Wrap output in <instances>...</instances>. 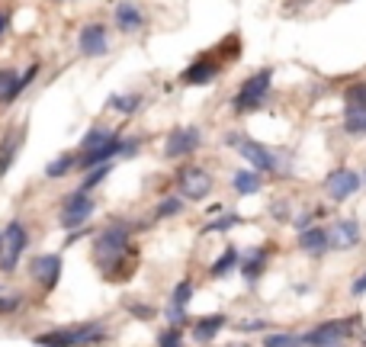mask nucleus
<instances>
[{
    "mask_svg": "<svg viewBox=\"0 0 366 347\" xmlns=\"http://www.w3.org/2000/svg\"><path fill=\"white\" fill-rule=\"evenodd\" d=\"M132 225L129 222H110L93 235V261H97L103 280L110 283H122V280H132V271H135V248H132Z\"/></svg>",
    "mask_w": 366,
    "mask_h": 347,
    "instance_id": "1",
    "label": "nucleus"
},
{
    "mask_svg": "<svg viewBox=\"0 0 366 347\" xmlns=\"http://www.w3.org/2000/svg\"><path fill=\"white\" fill-rule=\"evenodd\" d=\"M225 145H231L238 154H241L244 161H248V167H254V171L261 174H270V177H292L290 174V164H286V158L277 152V148H267L263 142L251 139V135L244 132H228L225 135Z\"/></svg>",
    "mask_w": 366,
    "mask_h": 347,
    "instance_id": "2",
    "label": "nucleus"
},
{
    "mask_svg": "<svg viewBox=\"0 0 366 347\" xmlns=\"http://www.w3.org/2000/svg\"><path fill=\"white\" fill-rule=\"evenodd\" d=\"M106 338L103 322H87V325H68V328H52L33 338L35 347H90Z\"/></svg>",
    "mask_w": 366,
    "mask_h": 347,
    "instance_id": "3",
    "label": "nucleus"
},
{
    "mask_svg": "<svg viewBox=\"0 0 366 347\" xmlns=\"http://www.w3.org/2000/svg\"><path fill=\"white\" fill-rule=\"evenodd\" d=\"M273 74H277L273 68H261V71H254L251 77H244L241 87H238L235 97H231V110H235L238 116H248V113L263 110V106H267V100H270Z\"/></svg>",
    "mask_w": 366,
    "mask_h": 347,
    "instance_id": "4",
    "label": "nucleus"
},
{
    "mask_svg": "<svg viewBox=\"0 0 366 347\" xmlns=\"http://www.w3.org/2000/svg\"><path fill=\"white\" fill-rule=\"evenodd\" d=\"M353 325H357V315L318 322V325H311L309 331L302 334V344L305 347H344L347 341L353 338Z\"/></svg>",
    "mask_w": 366,
    "mask_h": 347,
    "instance_id": "5",
    "label": "nucleus"
},
{
    "mask_svg": "<svg viewBox=\"0 0 366 347\" xmlns=\"http://www.w3.org/2000/svg\"><path fill=\"white\" fill-rule=\"evenodd\" d=\"M321 190H325L328 203L341 206V203L353 200V196L363 190V171H353L350 164H341L334 171L325 174V181H321Z\"/></svg>",
    "mask_w": 366,
    "mask_h": 347,
    "instance_id": "6",
    "label": "nucleus"
},
{
    "mask_svg": "<svg viewBox=\"0 0 366 347\" xmlns=\"http://www.w3.org/2000/svg\"><path fill=\"white\" fill-rule=\"evenodd\" d=\"M173 183H177V193L187 203L209 200V193L215 190V177L200 164H183L177 174H173Z\"/></svg>",
    "mask_w": 366,
    "mask_h": 347,
    "instance_id": "7",
    "label": "nucleus"
},
{
    "mask_svg": "<svg viewBox=\"0 0 366 347\" xmlns=\"http://www.w3.org/2000/svg\"><path fill=\"white\" fill-rule=\"evenodd\" d=\"M93 212H97V200H93L90 193H84V190H74V193H68L62 200V209H58V225H62L64 232L84 229Z\"/></svg>",
    "mask_w": 366,
    "mask_h": 347,
    "instance_id": "8",
    "label": "nucleus"
},
{
    "mask_svg": "<svg viewBox=\"0 0 366 347\" xmlns=\"http://www.w3.org/2000/svg\"><path fill=\"white\" fill-rule=\"evenodd\" d=\"M200 148H202V129L200 125H177V129L167 132L161 154H164L167 161H183V158H193Z\"/></svg>",
    "mask_w": 366,
    "mask_h": 347,
    "instance_id": "9",
    "label": "nucleus"
},
{
    "mask_svg": "<svg viewBox=\"0 0 366 347\" xmlns=\"http://www.w3.org/2000/svg\"><path fill=\"white\" fill-rule=\"evenodd\" d=\"M26 248H29L26 222H20V219L7 222V229H4V257H0V271L13 273L16 264L23 261V251H26Z\"/></svg>",
    "mask_w": 366,
    "mask_h": 347,
    "instance_id": "10",
    "label": "nucleus"
},
{
    "mask_svg": "<svg viewBox=\"0 0 366 347\" xmlns=\"http://www.w3.org/2000/svg\"><path fill=\"white\" fill-rule=\"evenodd\" d=\"M222 68H225V62L219 55H200L196 62H190L187 68L180 71V84H187V87H209V84L219 81Z\"/></svg>",
    "mask_w": 366,
    "mask_h": 347,
    "instance_id": "11",
    "label": "nucleus"
},
{
    "mask_svg": "<svg viewBox=\"0 0 366 347\" xmlns=\"http://www.w3.org/2000/svg\"><path fill=\"white\" fill-rule=\"evenodd\" d=\"M296 248L311 261L331 254V229L328 225H309L305 232H296Z\"/></svg>",
    "mask_w": 366,
    "mask_h": 347,
    "instance_id": "12",
    "label": "nucleus"
},
{
    "mask_svg": "<svg viewBox=\"0 0 366 347\" xmlns=\"http://www.w3.org/2000/svg\"><path fill=\"white\" fill-rule=\"evenodd\" d=\"M270 257H273V244H257V248H248L241 251V264H238V273L248 286L261 283V277L267 273V264Z\"/></svg>",
    "mask_w": 366,
    "mask_h": 347,
    "instance_id": "13",
    "label": "nucleus"
},
{
    "mask_svg": "<svg viewBox=\"0 0 366 347\" xmlns=\"http://www.w3.org/2000/svg\"><path fill=\"white\" fill-rule=\"evenodd\" d=\"M29 277L45 292H52L58 286V280H62V254H55V251L52 254H35L29 261Z\"/></svg>",
    "mask_w": 366,
    "mask_h": 347,
    "instance_id": "14",
    "label": "nucleus"
},
{
    "mask_svg": "<svg viewBox=\"0 0 366 347\" xmlns=\"http://www.w3.org/2000/svg\"><path fill=\"white\" fill-rule=\"evenodd\" d=\"M77 52L84 58H103L110 55V39H106V26L103 23H87L77 33Z\"/></svg>",
    "mask_w": 366,
    "mask_h": 347,
    "instance_id": "15",
    "label": "nucleus"
},
{
    "mask_svg": "<svg viewBox=\"0 0 366 347\" xmlns=\"http://www.w3.org/2000/svg\"><path fill=\"white\" fill-rule=\"evenodd\" d=\"M328 229H331V251H353L363 241V229L357 219H334Z\"/></svg>",
    "mask_w": 366,
    "mask_h": 347,
    "instance_id": "16",
    "label": "nucleus"
},
{
    "mask_svg": "<svg viewBox=\"0 0 366 347\" xmlns=\"http://www.w3.org/2000/svg\"><path fill=\"white\" fill-rule=\"evenodd\" d=\"M23 142H26V123L23 125H10L4 139H0V177H7L10 167H13L16 154H20Z\"/></svg>",
    "mask_w": 366,
    "mask_h": 347,
    "instance_id": "17",
    "label": "nucleus"
},
{
    "mask_svg": "<svg viewBox=\"0 0 366 347\" xmlns=\"http://www.w3.org/2000/svg\"><path fill=\"white\" fill-rule=\"evenodd\" d=\"M113 20H116L119 33H125V35H135V33L145 29V13H142V7L139 4H132V0H119Z\"/></svg>",
    "mask_w": 366,
    "mask_h": 347,
    "instance_id": "18",
    "label": "nucleus"
},
{
    "mask_svg": "<svg viewBox=\"0 0 366 347\" xmlns=\"http://www.w3.org/2000/svg\"><path fill=\"white\" fill-rule=\"evenodd\" d=\"M222 328H228V315L222 312H212V315H202V319L193 322V341L196 344H209V341H215L222 334Z\"/></svg>",
    "mask_w": 366,
    "mask_h": 347,
    "instance_id": "19",
    "label": "nucleus"
},
{
    "mask_svg": "<svg viewBox=\"0 0 366 347\" xmlns=\"http://www.w3.org/2000/svg\"><path fill=\"white\" fill-rule=\"evenodd\" d=\"M231 190L238 196H257L263 190V174L254 171V167H238L231 174Z\"/></svg>",
    "mask_w": 366,
    "mask_h": 347,
    "instance_id": "20",
    "label": "nucleus"
},
{
    "mask_svg": "<svg viewBox=\"0 0 366 347\" xmlns=\"http://www.w3.org/2000/svg\"><path fill=\"white\" fill-rule=\"evenodd\" d=\"M238 264H241V248L228 244V248H222V254L212 261L209 277H212V280H225V277H231V273L238 271Z\"/></svg>",
    "mask_w": 366,
    "mask_h": 347,
    "instance_id": "21",
    "label": "nucleus"
},
{
    "mask_svg": "<svg viewBox=\"0 0 366 347\" xmlns=\"http://www.w3.org/2000/svg\"><path fill=\"white\" fill-rule=\"evenodd\" d=\"M341 100H344V119L366 116V84H350V87H344Z\"/></svg>",
    "mask_w": 366,
    "mask_h": 347,
    "instance_id": "22",
    "label": "nucleus"
},
{
    "mask_svg": "<svg viewBox=\"0 0 366 347\" xmlns=\"http://www.w3.org/2000/svg\"><path fill=\"white\" fill-rule=\"evenodd\" d=\"M20 100V71L0 68V106H10Z\"/></svg>",
    "mask_w": 366,
    "mask_h": 347,
    "instance_id": "23",
    "label": "nucleus"
},
{
    "mask_svg": "<svg viewBox=\"0 0 366 347\" xmlns=\"http://www.w3.org/2000/svg\"><path fill=\"white\" fill-rule=\"evenodd\" d=\"M77 171V154H58L55 161H49V164H45V177H49V181H64V177H68V174H74Z\"/></svg>",
    "mask_w": 366,
    "mask_h": 347,
    "instance_id": "24",
    "label": "nucleus"
},
{
    "mask_svg": "<svg viewBox=\"0 0 366 347\" xmlns=\"http://www.w3.org/2000/svg\"><path fill=\"white\" fill-rule=\"evenodd\" d=\"M113 129H106V125H90L87 132H84V139H81V145H77V154H84V152H93V148H100L103 142H110L113 139Z\"/></svg>",
    "mask_w": 366,
    "mask_h": 347,
    "instance_id": "25",
    "label": "nucleus"
},
{
    "mask_svg": "<svg viewBox=\"0 0 366 347\" xmlns=\"http://www.w3.org/2000/svg\"><path fill=\"white\" fill-rule=\"evenodd\" d=\"M142 103H145L142 93H113L110 97V110L122 113V116H135L142 110Z\"/></svg>",
    "mask_w": 366,
    "mask_h": 347,
    "instance_id": "26",
    "label": "nucleus"
},
{
    "mask_svg": "<svg viewBox=\"0 0 366 347\" xmlns=\"http://www.w3.org/2000/svg\"><path fill=\"white\" fill-rule=\"evenodd\" d=\"M235 225H244L241 215L238 212H222V215H215L212 222L202 225V235H225V232H231Z\"/></svg>",
    "mask_w": 366,
    "mask_h": 347,
    "instance_id": "27",
    "label": "nucleus"
},
{
    "mask_svg": "<svg viewBox=\"0 0 366 347\" xmlns=\"http://www.w3.org/2000/svg\"><path fill=\"white\" fill-rule=\"evenodd\" d=\"M187 209V200L180 193H167L158 200V206H154V219H173V215H180Z\"/></svg>",
    "mask_w": 366,
    "mask_h": 347,
    "instance_id": "28",
    "label": "nucleus"
},
{
    "mask_svg": "<svg viewBox=\"0 0 366 347\" xmlns=\"http://www.w3.org/2000/svg\"><path fill=\"white\" fill-rule=\"evenodd\" d=\"M263 347H305V344H302V334L270 331V334H263Z\"/></svg>",
    "mask_w": 366,
    "mask_h": 347,
    "instance_id": "29",
    "label": "nucleus"
},
{
    "mask_svg": "<svg viewBox=\"0 0 366 347\" xmlns=\"http://www.w3.org/2000/svg\"><path fill=\"white\" fill-rule=\"evenodd\" d=\"M110 174H113V164H100V167H93V171H87V177L81 181V190H84V193L97 190L100 183L110 181Z\"/></svg>",
    "mask_w": 366,
    "mask_h": 347,
    "instance_id": "30",
    "label": "nucleus"
},
{
    "mask_svg": "<svg viewBox=\"0 0 366 347\" xmlns=\"http://www.w3.org/2000/svg\"><path fill=\"white\" fill-rule=\"evenodd\" d=\"M270 219L280 225H292V200H286V196H280V200L270 203Z\"/></svg>",
    "mask_w": 366,
    "mask_h": 347,
    "instance_id": "31",
    "label": "nucleus"
},
{
    "mask_svg": "<svg viewBox=\"0 0 366 347\" xmlns=\"http://www.w3.org/2000/svg\"><path fill=\"white\" fill-rule=\"evenodd\" d=\"M193 292H196L193 280L183 277V280H180V283L171 290V302H173V306H183V309H187V306H190V299H193Z\"/></svg>",
    "mask_w": 366,
    "mask_h": 347,
    "instance_id": "32",
    "label": "nucleus"
},
{
    "mask_svg": "<svg viewBox=\"0 0 366 347\" xmlns=\"http://www.w3.org/2000/svg\"><path fill=\"white\" fill-rule=\"evenodd\" d=\"M158 347H187V344H183V328L167 325L164 331L158 334Z\"/></svg>",
    "mask_w": 366,
    "mask_h": 347,
    "instance_id": "33",
    "label": "nucleus"
},
{
    "mask_svg": "<svg viewBox=\"0 0 366 347\" xmlns=\"http://www.w3.org/2000/svg\"><path fill=\"white\" fill-rule=\"evenodd\" d=\"M164 315H167V325H173V328H183V325H190V315H187V309L183 306H167L164 309Z\"/></svg>",
    "mask_w": 366,
    "mask_h": 347,
    "instance_id": "34",
    "label": "nucleus"
},
{
    "mask_svg": "<svg viewBox=\"0 0 366 347\" xmlns=\"http://www.w3.org/2000/svg\"><path fill=\"white\" fill-rule=\"evenodd\" d=\"M341 129H344V135H366V116L344 119V123H341Z\"/></svg>",
    "mask_w": 366,
    "mask_h": 347,
    "instance_id": "35",
    "label": "nucleus"
},
{
    "mask_svg": "<svg viewBox=\"0 0 366 347\" xmlns=\"http://www.w3.org/2000/svg\"><path fill=\"white\" fill-rule=\"evenodd\" d=\"M263 328H270V322H263V319H244V322H238V331H241V334H254V331H263Z\"/></svg>",
    "mask_w": 366,
    "mask_h": 347,
    "instance_id": "36",
    "label": "nucleus"
},
{
    "mask_svg": "<svg viewBox=\"0 0 366 347\" xmlns=\"http://www.w3.org/2000/svg\"><path fill=\"white\" fill-rule=\"evenodd\" d=\"M125 309H129L135 319H142V322H151L154 319V309L151 306H142V302H125Z\"/></svg>",
    "mask_w": 366,
    "mask_h": 347,
    "instance_id": "37",
    "label": "nucleus"
},
{
    "mask_svg": "<svg viewBox=\"0 0 366 347\" xmlns=\"http://www.w3.org/2000/svg\"><path fill=\"white\" fill-rule=\"evenodd\" d=\"M23 302V296H0V315H7V312H16Z\"/></svg>",
    "mask_w": 366,
    "mask_h": 347,
    "instance_id": "38",
    "label": "nucleus"
},
{
    "mask_svg": "<svg viewBox=\"0 0 366 347\" xmlns=\"http://www.w3.org/2000/svg\"><path fill=\"white\" fill-rule=\"evenodd\" d=\"M350 296H353V299L366 296V271H360L357 277H353V283H350Z\"/></svg>",
    "mask_w": 366,
    "mask_h": 347,
    "instance_id": "39",
    "label": "nucleus"
},
{
    "mask_svg": "<svg viewBox=\"0 0 366 347\" xmlns=\"http://www.w3.org/2000/svg\"><path fill=\"white\" fill-rule=\"evenodd\" d=\"M139 145H142V139H125L122 142V158H135V154H139Z\"/></svg>",
    "mask_w": 366,
    "mask_h": 347,
    "instance_id": "40",
    "label": "nucleus"
},
{
    "mask_svg": "<svg viewBox=\"0 0 366 347\" xmlns=\"http://www.w3.org/2000/svg\"><path fill=\"white\" fill-rule=\"evenodd\" d=\"M87 235H90L87 225H84V229H74V232H68V241L64 244H74V241H81V238H87Z\"/></svg>",
    "mask_w": 366,
    "mask_h": 347,
    "instance_id": "41",
    "label": "nucleus"
},
{
    "mask_svg": "<svg viewBox=\"0 0 366 347\" xmlns=\"http://www.w3.org/2000/svg\"><path fill=\"white\" fill-rule=\"evenodd\" d=\"M7 29H10V13H7V10H0V39H4Z\"/></svg>",
    "mask_w": 366,
    "mask_h": 347,
    "instance_id": "42",
    "label": "nucleus"
},
{
    "mask_svg": "<svg viewBox=\"0 0 366 347\" xmlns=\"http://www.w3.org/2000/svg\"><path fill=\"white\" fill-rule=\"evenodd\" d=\"M0 257H4V232H0Z\"/></svg>",
    "mask_w": 366,
    "mask_h": 347,
    "instance_id": "43",
    "label": "nucleus"
},
{
    "mask_svg": "<svg viewBox=\"0 0 366 347\" xmlns=\"http://www.w3.org/2000/svg\"><path fill=\"white\" fill-rule=\"evenodd\" d=\"M363 187H366V171H363Z\"/></svg>",
    "mask_w": 366,
    "mask_h": 347,
    "instance_id": "44",
    "label": "nucleus"
},
{
    "mask_svg": "<svg viewBox=\"0 0 366 347\" xmlns=\"http://www.w3.org/2000/svg\"><path fill=\"white\" fill-rule=\"evenodd\" d=\"M58 4H62V0H58Z\"/></svg>",
    "mask_w": 366,
    "mask_h": 347,
    "instance_id": "45",
    "label": "nucleus"
}]
</instances>
